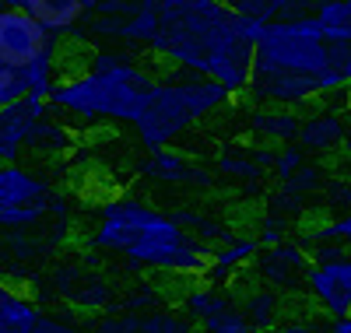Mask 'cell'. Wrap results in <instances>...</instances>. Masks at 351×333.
Masks as SVG:
<instances>
[{
    "label": "cell",
    "mask_w": 351,
    "mask_h": 333,
    "mask_svg": "<svg viewBox=\"0 0 351 333\" xmlns=\"http://www.w3.org/2000/svg\"><path fill=\"white\" fill-rule=\"evenodd\" d=\"M313 295L324 301L330 312H341L348 316L351 312V256L348 260H330L324 267L313 270Z\"/></svg>",
    "instance_id": "3"
},
{
    "label": "cell",
    "mask_w": 351,
    "mask_h": 333,
    "mask_svg": "<svg viewBox=\"0 0 351 333\" xmlns=\"http://www.w3.org/2000/svg\"><path fill=\"white\" fill-rule=\"evenodd\" d=\"M25 11L32 14L46 32H53L56 39L74 36V28L88 14L84 0H25Z\"/></svg>",
    "instance_id": "4"
},
{
    "label": "cell",
    "mask_w": 351,
    "mask_h": 333,
    "mask_svg": "<svg viewBox=\"0 0 351 333\" xmlns=\"http://www.w3.org/2000/svg\"><path fill=\"white\" fill-rule=\"evenodd\" d=\"M221 4H228V8H232V4H236V0H221Z\"/></svg>",
    "instance_id": "9"
},
{
    "label": "cell",
    "mask_w": 351,
    "mask_h": 333,
    "mask_svg": "<svg viewBox=\"0 0 351 333\" xmlns=\"http://www.w3.org/2000/svg\"><path fill=\"white\" fill-rule=\"evenodd\" d=\"M0 8H25V0H0Z\"/></svg>",
    "instance_id": "7"
},
{
    "label": "cell",
    "mask_w": 351,
    "mask_h": 333,
    "mask_svg": "<svg viewBox=\"0 0 351 333\" xmlns=\"http://www.w3.org/2000/svg\"><path fill=\"white\" fill-rule=\"evenodd\" d=\"M306 235L316 238V242H351V214H344L337 221L313 225V228H306Z\"/></svg>",
    "instance_id": "6"
},
{
    "label": "cell",
    "mask_w": 351,
    "mask_h": 333,
    "mask_svg": "<svg viewBox=\"0 0 351 333\" xmlns=\"http://www.w3.org/2000/svg\"><path fill=\"white\" fill-rule=\"evenodd\" d=\"M56 46H60L56 36L46 32L25 8H0V64L28 71Z\"/></svg>",
    "instance_id": "2"
},
{
    "label": "cell",
    "mask_w": 351,
    "mask_h": 333,
    "mask_svg": "<svg viewBox=\"0 0 351 333\" xmlns=\"http://www.w3.org/2000/svg\"><path fill=\"white\" fill-rule=\"evenodd\" d=\"M99 4H102V0H84V8H88V11H95Z\"/></svg>",
    "instance_id": "8"
},
{
    "label": "cell",
    "mask_w": 351,
    "mask_h": 333,
    "mask_svg": "<svg viewBox=\"0 0 351 333\" xmlns=\"http://www.w3.org/2000/svg\"><path fill=\"white\" fill-rule=\"evenodd\" d=\"M330 71V39L316 18L274 21L256 42L253 74H327Z\"/></svg>",
    "instance_id": "1"
},
{
    "label": "cell",
    "mask_w": 351,
    "mask_h": 333,
    "mask_svg": "<svg viewBox=\"0 0 351 333\" xmlns=\"http://www.w3.org/2000/svg\"><path fill=\"white\" fill-rule=\"evenodd\" d=\"M299 137H302V147L319 151V155H327V151L344 147L348 130H344V123H341L337 116H330V112H319V116L306 119L302 130H299Z\"/></svg>",
    "instance_id": "5"
}]
</instances>
